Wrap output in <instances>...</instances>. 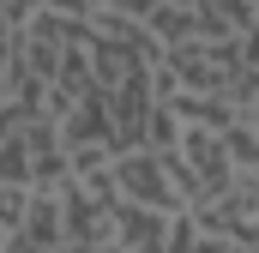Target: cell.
<instances>
[{"label": "cell", "instance_id": "1", "mask_svg": "<svg viewBox=\"0 0 259 253\" xmlns=\"http://www.w3.org/2000/svg\"><path fill=\"white\" fill-rule=\"evenodd\" d=\"M259 66V30L247 36H181V43H163L157 66H151V85L157 97L169 91H229L235 72Z\"/></svg>", "mask_w": 259, "mask_h": 253}, {"label": "cell", "instance_id": "2", "mask_svg": "<svg viewBox=\"0 0 259 253\" xmlns=\"http://www.w3.org/2000/svg\"><path fill=\"white\" fill-rule=\"evenodd\" d=\"M145 30L163 43L181 36H247L259 30V0H157L145 12Z\"/></svg>", "mask_w": 259, "mask_h": 253}, {"label": "cell", "instance_id": "3", "mask_svg": "<svg viewBox=\"0 0 259 253\" xmlns=\"http://www.w3.org/2000/svg\"><path fill=\"white\" fill-rule=\"evenodd\" d=\"M109 187H115L121 205H151V211L181 217L175 169H169V157H163V151H151V145H127V151H115V157H109Z\"/></svg>", "mask_w": 259, "mask_h": 253}, {"label": "cell", "instance_id": "4", "mask_svg": "<svg viewBox=\"0 0 259 253\" xmlns=\"http://www.w3.org/2000/svg\"><path fill=\"white\" fill-rule=\"evenodd\" d=\"M193 229L205 235H229V241H241V247H259V169H241L229 187L205 193L199 205L181 211Z\"/></svg>", "mask_w": 259, "mask_h": 253}, {"label": "cell", "instance_id": "5", "mask_svg": "<svg viewBox=\"0 0 259 253\" xmlns=\"http://www.w3.org/2000/svg\"><path fill=\"white\" fill-rule=\"evenodd\" d=\"M55 199H61V229L72 247H109V217H115V199L84 181H55Z\"/></svg>", "mask_w": 259, "mask_h": 253}, {"label": "cell", "instance_id": "6", "mask_svg": "<svg viewBox=\"0 0 259 253\" xmlns=\"http://www.w3.org/2000/svg\"><path fill=\"white\" fill-rule=\"evenodd\" d=\"M169 211H151V205H121L115 199V217H109V247L115 253H163L169 241Z\"/></svg>", "mask_w": 259, "mask_h": 253}, {"label": "cell", "instance_id": "7", "mask_svg": "<svg viewBox=\"0 0 259 253\" xmlns=\"http://www.w3.org/2000/svg\"><path fill=\"white\" fill-rule=\"evenodd\" d=\"M12 235H24L36 253H55L66 247V229H61V199H55V187H30V199H24V217L12 223Z\"/></svg>", "mask_w": 259, "mask_h": 253}, {"label": "cell", "instance_id": "8", "mask_svg": "<svg viewBox=\"0 0 259 253\" xmlns=\"http://www.w3.org/2000/svg\"><path fill=\"white\" fill-rule=\"evenodd\" d=\"M24 199H30L24 181H6V175H0V229H12V223L24 217Z\"/></svg>", "mask_w": 259, "mask_h": 253}, {"label": "cell", "instance_id": "9", "mask_svg": "<svg viewBox=\"0 0 259 253\" xmlns=\"http://www.w3.org/2000/svg\"><path fill=\"white\" fill-rule=\"evenodd\" d=\"M36 6H49V12H72V18H91V0H36Z\"/></svg>", "mask_w": 259, "mask_h": 253}, {"label": "cell", "instance_id": "10", "mask_svg": "<svg viewBox=\"0 0 259 253\" xmlns=\"http://www.w3.org/2000/svg\"><path fill=\"white\" fill-rule=\"evenodd\" d=\"M247 253H259V247H247Z\"/></svg>", "mask_w": 259, "mask_h": 253}]
</instances>
